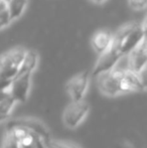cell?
Here are the masks:
<instances>
[{"label": "cell", "mask_w": 147, "mask_h": 148, "mask_svg": "<svg viewBox=\"0 0 147 148\" xmlns=\"http://www.w3.org/2000/svg\"><path fill=\"white\" fill-rule=\"evenodd\" d=\"M127 69L141 75L145 71L147 64L146 37L143 38L127 56Z\"/></svg>", "instance_id": "obj_7"}, {"label": "cell", "mask_w": 147, "mask_h": 148, "mask_svg": "<svg viewBox=\"0 0 147 148\" xmlns=\"http://www.w3.org/2000/svg\"><path fill=\"white\" fill-rule=\"evenodd\" d=\"M90 83V73L84 71L76 76L72 77L67 83V93L71 102H78L84 100Z\"/></svg>", "instance_id": "obj_6"}, {"label": "cell", "mask_w": 147, "mask_h": 148, "mask_svg": "<svg viewBox=\"0 0 147 148\" xmlns=\"http://www.w3.org/2000/svg\"><path fill=\"white\" fill-rule=\"evenodd\" d=\"M11 21H12V19H11V17H10V14H9V12H8L7 8H6L5 10H3V11L0 12V30L9 25Z\"/></svg>", "instance_id": "obj_16"}, {"label": "cell", "mask_w": 147, "mask_h": 148, "mask_svg": "<svg viewBox=\"0 0 147 148\" xmlns=\"http://www.w3.org/2000/svg\"><path fill=\"white\" fill-rule=\"evenodd\" d=\"M4 1H5V2H8V1H9V0H4Z\"/></svg>", "instance_id": "obj_21"}, {"label": "cell", "mask_w": 147, "mask_h": 148, "mask_svg": "<svg viewBox=\"0 0 147 148\" xmlns=\"http://www.w3.org/2000/svg\"><path fill=\"white\" fill-rule=\"evenodd\" d=\"M145 21L129 22L124 24L115 33L108 49L99 55L98 60L93 69L92 76L96 78L100 74L114 69L122 58L126 57L140 41L145 38Z\"/></svg>", "instance_id": "obj_1"}, {"label": "cell", "mask_w": 147, "mask_h": 148, "mask_svg": "<svg viewBox=\"0 0 147 148\" xmlns=\"http://www.w3.org/2000/svg\"><path fill=\"white\" fill-rule=\"evenodd\" d=\"M26 49L15 47L0 57V91H4L9 96V85L16 76Z\"/></svg>", "instance_id": "obj_3"}, {"label": "cell", "mask_w": 147, "mask_h": 148, "mask_svg": "<svg viewBox=\"0 0 147 148\" xmlns=\"http://www.w3.org/2000/svg\"><path fill=\"white\" fill-rule=\"evenodd\" d=\"M45 148H80V147L72 142L55 140V139L51 138L45 143Z\"/></svg>", "instance_id": "obj_14"}, {"label": "cell", "mask_w": 147, "mask_h": 148, "mask_svg": "<svg viewBox=\"0 0 147 148\" xmlns=\"http://www.w3.org/2000/svg\"><path fill=\"white\" fill-rule=\"evenodd\" d=\"M7 93L6 92H4V91H0V100L1 99H3V98H5V97H7Z\"/></svg>", "instance_id": "obj_19"}, {"label": "cell", "mask_w": 147, "mask_h": 148, "mask_svg": "<svg viewBox=\"0 0 147 148\" xmlns=\"http://www.w3.org/2000/svg\"><path fill=\"white\" fill-rule=\"evenodd\" d=\"M37 64H38V53L34 49H28L25 51V55H24L17 74H24V73L34 74Z\"/></svg>", "instance_id": "obj_10"}, {"label": "cell", "mask_w": 147, "mask_h": 148, "mask_svg": "<svg viewBox=\"0 0 147 148\" xmlns=\"http://www.w3.org/2000/svg\"><path fill=\"white\" fill-rule=\"evenodd\" d=\"M32 73L17 74L11 80L9 85V96L16 103L26 102L31 88Z\"/></svg>", "instance_id": "obj_5"}, {"label": "cell", "mask_w": 147, "mask_h": 148, "mask_svg": "<svg viewBox=\"0 0 147 148\" xmlns=\"http://www.w3.org/2000/svg\"><path fill=\"white\" fill-rule=\"evenodd\" d=\"M91 107L86 101L71 102L65 108L63 113V122L69 129H77L85 119L88 117Z\"/></svg>", "instance_id": "obj_4"}, {"label": "cell", "mask_w": 147, "mask_h": 148, "mask_svg": "<svg viewBox=\"0 0 147 148\" xmlns=\"http://www.w3.org/2000/svg\"><path fill=\"white\" fill-rule=\"evenodd\" d=\"M27 6V0H9L7 2V10L12 20L20 17Z\"/></svg>", "instance_id": "obj_12"}, {"label": "cell", "mask_w": 147, "mask_h": 148, "mask_svg": "<svg viewBox=\"0 0 147 148\" xmlns=\"http://www.w3.org/2000/svg\"><path fill=\"white\" fill-rule=\"evenodd\" d=\"M2 148H18V141L8 130H6L5 135H4Z\"/></svg>", "instance_id": "obj_15"}, {"label": "cell", "mask_w": 147, "mask_h": 148, "mask_svg": "<svg viewBox=\"0 0 147 148\" xmlns=\"http://www.w3.org/2000/svg\"><path fill=\"white\" fill-rule=\"evenodd\" d=\"M97 85L100 92L107 97H117L120 95L136 92H144L145 83L141 75L129 69H112L97 76Z\"/></svg>", "instance_id": "obj_2"}, {"label": "cell", "mask_w": 147, "mask_h": 148, "mask_svg": "<svg viewBox=\"0 0 147 148\" xmlns=\"http://www.w3.org/2000/svg\"><path fill=\"white\" fill-rule=\"evenodd\" d=\"M41 143H43L42 140L27 131V133L18 141V148H38Z\"/></svg>", "instance_id": "obj_13"}, {"label": "cell", "mask_w": 147, "mask_h": 148, "mask_svg": "<svg viewBox=\"0 0 147 148\" xmlns=\"http://www.w3.org/2000/svg\"><path fill=\"white\" fill-rule=\"evenodd\" d=\"M112 37H113V33L110 30H99L93 35L92 37V47L95 49L98 55H101L102 53H104L108 47L110 45Z\"/></svg>", "instance_id": "obj_9"}, {"label": "cell", "mask_w": 147, "mask_h": 148, "mask_svg": "<svg viewBox=\"0 0 147 148\" xmlns=\"http://www.w3.org/2000/svg\"><path fill=\"white\" fill-rule=\"evenodd\" d=\"M89 1L93 2V3H96V4H101V3H104L106 0H89Z\"/></svg>", "instance_id": "obj_20"}, {"label": "cell", "mask_w": 147, "mask_h": 148, "mask_svg": "<svg viewBox=\"0 0 147 148\" xmlns=\"http://www.w3.org/2000/svg\"><path fill=\"white\" fill-rule=\"evenodd\" d=\"M129 6L134 10H143L147 6V0H128Z\"/></svg>", "instance_id": "obj_17"}, {"label": "cell", "mask_w": 147, "mask_h": 148, "mask_svg": "<svg viewBox=\"0 0 147 148\" xmlns=\"http://www.w3.org/2000/svg\"><path fill=\"white\" fill-rule=\"evenodd\" d=\"M7 8V2H5L4 0H0V12L3 11Z\"/></svg>", "instance_id": "obj_18"}, {"label": "cell", "mask_w": 147, "mask_h": 148, "mask_svg": "<svg viewBox=\"0 0 147 148\" xmlns=\"http://www.w3.org/2000/svg\"><path fill=\"white\" fill-rule=\"evenodd\" d=\"M16 104H17L16 101L12 99L10 96L0 100V123L5 122L10 118Z\"/></svg>", "instance_id": "obj_11"}, {"label": "cell", "mask_w": 147, "mask_h": 148, "mask_svg": "<svg viewBox=\"0 0 147 148\" xmlns=\"http://www.w3.org/2000/svg\"><path fill=\"white\" fill-rule=\"evenodd\" d=\"M9 124L18 125V126L25 128L28 132L32 133L36 137H38L40 140H42L44 142V144L51 138V133H49V130L47 129V127L36 118L22 117L18 119H13V120L9 121Z\"/></svg>", "instance_id": "obj_8"}]
</instances>
